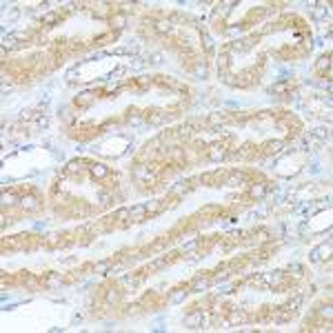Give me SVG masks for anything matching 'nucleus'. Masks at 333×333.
<instances>
[{"instance_id": "f257e3e1", "label": "nucleus", "mask_w": 333, "mask_h": 333, "mask_svg": "<svg viewBox=\"0 0 333 333\" xmlns=\"http://www.w3.org/2000/svg\"><path fill=\"white\" fill-rule=\"evenodd\" d=\"M94 173H98V176H104V173H109V169H107V167H102V164H98V167H94Z\"/></svg>"}, {"instance_id": "f03ea898", "label": "nucleus", "mask_w": 333, "mask_h": 333, "mask_svg": "<svg viewBox=\"0 0 333 333\" xmlns=\"http://www.w3.org/2000/svg\"><path fill=\"white\" fill-rule=\"evenodd\" d=\"M264 191H266L264 187H255V189H253V196H262V193H264Z\"/></svg>"}]
</instances>
